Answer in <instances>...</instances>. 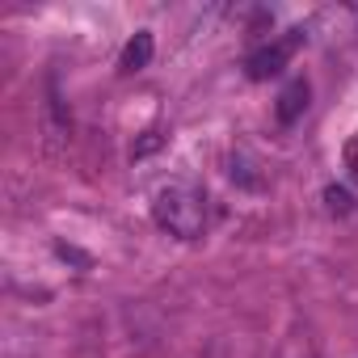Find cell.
Returning <instances> with one entry per match:
<instances>
[{
  "instance_id": "52a82bcc",
  "label": "cell",
  "mask_w": 358,
  "mask_h": 358,
  "mask_svg": "<svg viewBox=\"0 0 358 358\" xmlns=\"http://www.w3.org/2000/svg\"><path fill=\"white\" fill-rule=\"evenodd\" d=\"M160 143H164V135H160V131H143V139L131 148V156H135V160H143V156H152Z\"/></svg>"
},
{
  "instance_id": "8992f818",
  "label": "cell",
  "mask_w": 358,
  "mask_h": 358,
  "mask_svg": "<svg viewBox=\"0 0 358 358\" xmlns=\"http://www.w3.org/2000/svg\"><path fill=\"white\" fill-rule=\"evenodd\" d=\"M228 173H232V182H241L245 190H262V177L253 173V164H249L245 156H232V169H228Z\"/></svg>"
},
{
  "instance_id": "6da1fadb",
  "label": "cell",
  "mask_w": 358,
  "mask_h": 358,
  "mask_svg": "<svg viewBox=\"0 0 358 358\" xmlns=\"http://www.w3.org/2000/svg\"><path fill=\"white\" fill-rule=\"evenodd\" d=\"M207 194L194 182H169L164 190H156L152 199V220L160 232L177 236V241H199L207 232Z\"/></svg>"
},
{
  "instance_id": "7a4b0ae2",
  "label": "cell",
  "mask_w": 358,
  "mask_h": 358,
  "mask_svg": "<svg viewBox=\"0 0 358 358\" xmlns=\"http://www.w3.org/2000/svg\"><path fill=\"white\" fill-rule=\"evenodd\" d=\"M303 43V30H287V38H274L266 47H257L249 59H245V76L249 80H270L287 68V59L295 55V47Z\"/></svg>"
},
{
  "instance_id": "3957f363",
  "label": "cell",
  "mask_w": 358,
  "mask_h": 358,
  "mask_svg": "<svg viewBox=\"0 0 358 358\" xmlns=\"http://www.w3.org/2000/svg\"><path fill=\"white\" fill-rule=\"evenodd\" d=\"M308 97H312V85H308L303 76H295V80H291V85L278 93V106H274L278 122H282V127L299 122V118H303V110H308Z\"/></svg>"
},
{
  "instance_id": "9c48e42d",
  "label": "cell",
  "mask_w": 358,
  "mask_h": 358,
  "mask_svg": "<svg viewBox=\"0 0 358 358\" xmlns=\"http://www.w3.org/2000/svg\"><path fill=\"white\" fill-rule=\"evenodd\" d=\"M345 169H350V173L358 177V135H354V139L345 143Z\"/></svg>"
},
{
  "instance_id": "5b68a950",
  "label": "cell",
  "mask_w": 358,
  "mask_h": 358,
  "mask_svg": "<svg viewBox=\"0 0 358 358\" xmlns=\"http://www.w3.org/2000/svg\"><path fill=\"white\" fill-rule=\"evenodd\" d=\"M324 207H329V215H350L354 211V194L345 186H329L324 190Z\"/></svg>"
},
{
  "instance_id": "277c9868",
  "label": "cell",
  "mask_w": 358,
  "mask_h": 358,
  "mask_svg": "<svg viewBox=\"0 0 358 358\" xmlns=\"http://www.w3.org/2000/svg\"><path fill=\"white\" fill-rule=\"evenodd\" d=\"M152 51H156V38H152V30H139L127 47H122V55H118V72H143L148 64H152Z\"/></svg>"
},
{
  "instance_id": "ba28073f",
  "label": "cell",
  "mask_w": 358,
  "mask_h": 358,
  "mask_svg": "<svg viewBox=\"0 0 358 358\" xmlns=\"http://www.w3.org/2000/svg\"><path fill=\"white\" fill-rule=\"evenodd\" d=\"M55 253H59L64 262H76V266H85V270H89V257H85V253H76L72 245H55Z\"/></svg>"
}]
</instances>
